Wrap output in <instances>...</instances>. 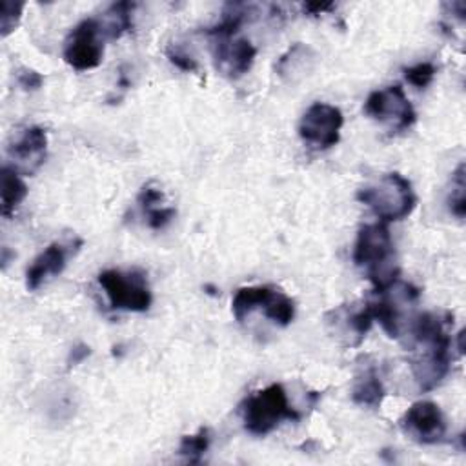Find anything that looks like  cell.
<instances>
[{
	"mask_svg": "<svg viewBox=\"0 0 466 466\" xmlns=\"http://www.w3.org/2000/svg\"><path fill=\"white\" fill-rule=\"evenodd\" d=\"M212 444V435L208 428H201L193 435H184L181 444H179V455L184 457V461L192 464H199L206 451L210 450Z\"/></svg>",
	"mask_w": 466,
	"mask_h": 466,
	"instance_id": "cell-19",
	"label": "cell"
},
{
	"mask_svg": "<svg viewBox=\"0 0 466 466\" xmlns=\"http://www.w3.org/2000/svg\"><path fill=\"white\" fill-rule=\"evenodd\" d=\"M104 35L99 19L81 21L68 35L64 45V61L77 72L95 70L103 63Z\"/></svg>",
	"mask_w": 466,
	"mask_h": 466,
	"instance_id": "cell-7",
	"label": "cell"
},
{
	"mask_svg": "<svg viewBox=\"0 0 466 466\" xmlns=\"http://www.w3.org/2000/svg\"><path fill=\"white\" fill-rule=\"evenodd\" d=\"M328 332L344 346H361L373 324L370 302L342 304L324 315Z\"/></svg>",
	"mask_w": 466,
	"mask_h": 466,
	"instance_id": "cell-9",
	"label": "cell"
},
{
	"mask_svg": "<svg viewBox=\"0 0 466 466\" xmlns=\"http://www.w3.org/2000/svg\"><path fill=\"white\" fill-rule=\"evenodd\" d=\"M23 3H12V0H3V12H0V34L8 37L15 32L23 19Z\"/></svg>",
	"mask_w": 466,
	"mask_h": 466,
	"instance_id": "cell-22",
	"label": "cell"
},
{
	"mask_svg": "<svg viewBox=\"0 0 466 466\" xmlns=\"http://www.w3.org/2000/svg\"><path fill=\"white\" fill-rule=\"evenodd\" d=\"M92 353V350H90V346H86V344H77L75 348H72V352H70V357H68V366L72 368V366H77V364H81L88 355Z\"/></svg>",
	"mask_w": 466,
	"mask_h": 466,
	"instance_id": "cell-28",
	"label": "cell"
},
{
	"mask_svg": "<svg viewBox=\"0 0 466 466\" xmlns=\"http://www.w3.org/2000/svg\"><path fill=\"white\" fill-rule=\"evenodd\" d=\"M450 313H419L408 328L410 346L413 350L410 364L421 392H430L439 386L450 372Z\"/></svg>",
	"mask_w": 466,
	"mask_h": 466,
	"instance_id": "cell-1",
	"label": "cell"
},
{
	"mask_svg": "<svg viewBox=\"0 0 466 466\" xmlns=\"http://www.w3.org/2000/svg\"><path fill=\"white\" fill-rule=\"evenodd\" d=\"M252 6L248 5H228L223 12L221 21L206 30V35L213 39H233L241 26L250 19Z\"/></svg>",
	"mask_w": 466,
	"mask_h": 466,
	"instance_id": "cell-18",
	"label": "cell"
},
{
	"mask_svg": "<svg viewBox=\"0 0 466 466\" xmlns=\"http://www.w3.org/2000/svg\"><path fill=\"white\" fill-rule=\"evenodd\" d=\"M404 77L417 90H424L426 86L431 84V81L435 77V66L431 63H419L415 66L406 68Z\"/></svg>",
	"mask_w": 466,
	"mask_h": 466,
	"instance_id": "cell-23",
	"label": "cell"
},
{
	"mask_svg": "<svg viewBox=\"0 0 466 466\" xmlns=\"http://www.w3.org/2000/svg\"><path fill=\"white\" fill-rule=\"evenodd\" d=\"M137 201H139V204H141V208H143V213H146V212H150V210H155V208H161V206H163V203H164V193H163L159 188H155L154 184H146V186L141 190Z\"/></svg>",
	"mask_w": 466,
	"mask_h": 466,
	"instance_id": "cell-24",
	"label": "cell"
},
{
	"mask_svg": "<svg viewBox=\"0 0 466 466\" xmlns=\"http://www.w3.org/2000/svg\"><path fill=\"white\" fill-rule=\"evenodd\" d=\"M353 263L364 270L375 292H382L399 281V266L393 257L390 230L382 223L366 224L359 230L353 246Z\"/></svg>",
	"mask_w": 466,
	"mask_h": 466,
	"instance_id": "cell-2",
	"label": "cell"
},
{
	"mask_svg": "<svg viewBox=\"0 0 466 466\" xmlns=\"http://www.w3.org/2000/svg\"><path fill=\"white\" fill-rule=\"evenodd\" d=\"M364 114L392 132H404L417 121V114L399 84L372 92L364 103Z\"/></svg>",
	"mask_w": 466,
	"mask_h": 466,
	"instance_id": "cell-6",
	"label": "cell"
},
{
	"mask_svg": "<svg viewBox=\"0 0 466 466\" xmlns=\"http://www.w3.org/2000/svg\"><path fill=\"white\" fill-rule=\"evenodd\" d=\"M48 134L41 126L26 128L8 148L10 157L15 161L19 174H35L46 161Z\"/></svg>",
	"mask_w": 466,
	"mask_h": 466,
	"instance_id": "cell-12",
	"label": "cell"
},
{
	"mask_svg": "<svg viewBox=\"0 0 466 466\" xmlns=\"http://www.w3.org/2000/svg\"><path fill=\"white\" fill-rule=\"evenodd\" d=\"M386 395L384 384L373 366H366L355 375L353 386H352V399L353 402L361 406L379 408L382 399Z\"/></svg>",
	"mask_w": 466,
	"mask_h": 466,
	"instance_id": "cell-14",
	"label": "cell"
},
{
	"mask_svg": "<svg viewBox=\"0 0 466 466\" xmlns=\"http://www.w3.org/2000/svg\"><path fill=\"white\" fill-rule=\"evenodd\" d=\"M302 10L308 15L317 17V15H324V14L335 10V5H332V3H306V5H302Z\"/></svg>",
	"mask_w": 466,
	"mask_h": 466,
	"instance_id": "cell-27",
	"label": "cell"
},
{
	"mask_svg": "<svg viewBox=\"0 0 466 466\" xmlns=\"http://www.w3.org/2000/svg\"><path fill=\"white\" fill-rule=\"evenodd\" d=\"M264 315L279 326H288L295 319V302L283 292L275 290L272 299L263 308Z\"/></svg>",
	"mask_w": 466,
	"mask_h": 466,
	"instance_id": "cell-20",
	"label": "cell"
},
{
	"mask_svg": "<svg viewBox=\"0 0 466 466\" xmlns=\"http://www.w3.org/2000/svg\"><path fill=\"white\" fill-rule=\"evenodd\" d=\"M26 197L28 186L21 179V174L12 166H5L0 170V199H3L0 204H3V215L12 217Z\"/></svg>",
	"mask_w": 466,
	"mask_h": 466,
	"instance_id": "cell-15",
	"label": "cell"
},
{
	"mask_svg": "<svg viewBox=\"0 0 466 466\" xmlns=\"http://www.w3.org/2000/svg\"><path fill=\"white\" fill-rule=\"evenodd\" d=\"M275 293V288L272 286H244L239 288L233 301H232V312L233 317L243 322L250 313L255 310H263L266 302Z\"/></svg>",
	"mask_w": 466,
	"mask_h": 466,
	"instance_id": "cell-16",
	"label": "cell"
},
{
	"mask_svg": "<svg viewBox=\"0 0 466 466\" xmlns=\"http://www.w3.org/2000/svg\"><path fill=\"white\" fill-rule=\"evenodd\" d=\"M448 208L457 219H464L466 215V184H464V164L457 168L451 181V192L448 197Z\"/></svg>",
	"mask_w": 466,
	"mask_h": 466,
	"instance_id": "cell-21",
	"label": "cell"
},
{
	"mask_svg": "<svg viewBox=\"0 0 466 466\" xmlns=\"http://www.w3.org/2000/svg\"><path fill=\"white\" fill-rule=\"evenodd\" d=\"M342 124L344 117L339 108L315 103L304 112L299 123V137L313 150H330L339 143Z\"/></svg>",
	"mask_w": 466,
	"mask_h": 466,
	"instance_id": "cell-8",
	"label": "cell"
},
{
	"mask_svg": "<svg viewBox=\"0 0 466 466\" xmlns=\"http://www.w3.org/2000/svg\"><path fill=\"white\" fill-rule=\"evenodd\" d=\"M283 421H301V413L290 404L288 393L279 382L255 392L243 402L244 430L252 435L264 437Z\"/></svg>",
	"mask_w": 466,
	"mask_h": 466,
	"instance_id": "cell-4",
	"label": "cell"
},
{
	"mask_svg": "<svg viewBox=\"0 0 466 466\" xmlns=\"http://www.w3.org/2000/svg\"><path fill=\"white\" fill-rule=\"evenodd\" d=\"M166 55H168V59H170V63L174 64V66H177L179 70H183V72H197V61L193 59V57H190L188 54H184L183 50H179V48H175V46H172V48H168V52H166Z\"/></svg>",
	"mask_w": 466,
	"mask_h": 466,
	"instance_id": "cell-25",
	"label": "cell"
},
{
	"mask_svg": "<svg viewBox=\"0 0 466 466\" xmlns=\"http://www.w3.org/2000/svg\"><path fill=\"white\" fill-rule=\"evenodd\" d=\"M45 79L41 74L34 72V70H21L19 74V84L26 90V92H35L43 86Z\"/></svg>",
	"mask_w": 466,
	"mask_h": 466,
	"instance_id": "cell-26",
	"label": "cell"
},
{
	"mask_svg": "<svg viewBox=\"0 0 466 466\" xmlns=\"http://www.w3.org/2000/svg\"><path fill=\"white\" fill-rule=\"evenodd\" d=\"M402 431L419 444L441 442L446 435V421L441 408L431 401L413 402L401 419Z\"/></svg>",
	"mask_w": 466,
	"mask_h": 466,
	"instance_id": "cell-10",
	"label": "cell"
},
{
	"mask_svg": "<svg viewBox=\"0 0 466 466\" xmlns=\"http://www.w3.org/2000/svg\"><path fill=\"white\" fill-rule=\"evenodd\" d=\"M134 8H135V5H132V3H117V5L110 6V10L103 15V21L99 19L104 39L115 41L132 30Z\"/></svg>",
	"mask_w": 466,
	"mask_h": 466,
	"instance_id": "cell-17",
	"label": "cell"
},
{
	"mask_svg": "<svg viewBox=\"0 0 466 466\" xmlns=\"http://www.w3.org/2000/svg\"><path fill=\"white\" fill-rule=\"evenodd\" d=\"M99 284L103 286L112 310L143 313L148 312L154 302L146 275L139 270H104L99 275Z\"/></svg>",
	"mask_w": 466,
	"mask_h": 466,
	"instance_id": "cell-5",
	"label": "cell"
},
{
	"mask_svg": "<svg viewBox=\"0 0 466 466\" xmlns=\"http://www.w3.org/2000/svg\"><path fill=\"white\" fill-rule=\"evenodd\" d=\"M357 201L368 206L382 223L402 221L417 206V197L411 183L401 174H386L373 184L357 192Z\"/></svg>",
	"mask_w": 466,
	"mask_h": 466,
	"instance_id": "cell-3",
	"label": "cell"
},
{
	"mask_svg": "<svg viewBox=\"0 0 466 466\" xmlns=\"http://www.w3.org/2000/svg\"><path fill=\"white\" fill-rule=\"evenodd\" d=\"M257 57L255 46L246 39H215V68L228 79L246 75Z\"/></svg>",
	"mask_w": 466,
	"mask_h": 466,
	"instance_id": "cell-11",
	"label": "cell"
},
{
	"mask_svg": "<svg viewBox=\"0 0 466 466\" xmlns=\"http://www.w3.org/2000/svg\"><path fill=\"white\" fill-rule=\"evenodd\" d=\"M68 257H70V250L61 244V243H54L50 244L35 261L34 264L28 268L26 272V286L28 290L35 292L39 290L50 277L61 275L68 264Z\"/></svg>",
	"mask_w": 466,
	"mask_h": 466,
	"instance_id": "cell-13",
	"label": "cell"
}]
</instances>
